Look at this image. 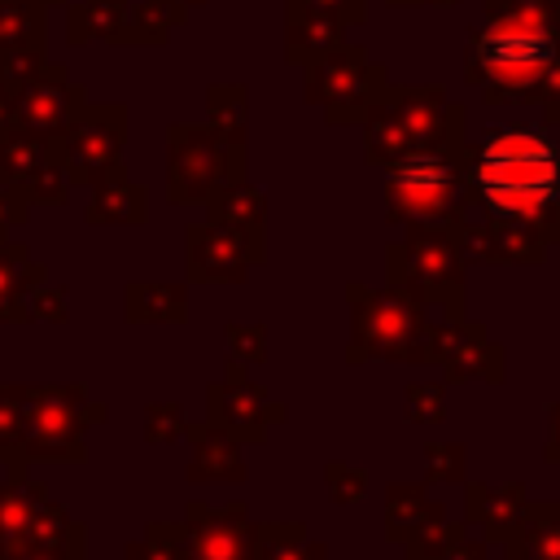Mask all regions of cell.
I'll use <instances>...</instances> for the list:
<instances>
[{
	"label": "cell",
	"mask_w": 560,
	"mask_h": 560,
	"mask_svg": "<svg viewBox=\"0 0 560 560\" xmlns=\"http://www.w3.org/2000/svg\"><path fill=\"white\" fill-rule=\"evenodd\" d=\"M127 324H184L188 319V284H127Z\"/></svg>",
	"instance_id": "83f0119b"
},
{
	"label": "cell",
	"mask_w": 560,
	"mask_h": 560,
	"mask_svg": "<svg viewBox=\"0 0 560 560\" xmlns=\"http://www.w3.org/2000/svg\"><path fill=\"white\" fill-rule=\"evenodd\" d=\"M481 18L560 31V0H481Z\"/></svg>",
	"instance_id": "d6a6232c"
},
{
	"label": "cell",
	"mask_w": 560,
	"mask_h": 560,
	"mask_svg": "<svg viewBox=\"0 0 560 560\" xmlns=\"http://www.w3.org/2000/svg\"><path fill=\"white\" fill-rule=\"evenodd\" d=\"M258 262H267V236L214 219L188 223L184 232V271L192 284H245Z\"/></svg>",
	"instance_id": "30bf717a"
},
{
	"label": "cell",
	"mask_w": 560,
	"mask_h": 560,
	"mask_svg": "<svg viewBox=\"0 0 560 560\" xmlns=\"http://www.w3.org/2000/svg\"><path fill=\"white\" fill-rule=\"evenodd\" d=\"M122 560H179L175 521H149L144 525V538H136V542L122 547Z\"/></svg>",
	"instance_id": "ab89813d"
},
{
	"label": "cell",
	"mask_w": 560,
	"mask_h": 560,
	"mask_svg": "<svg viewBox=\"0 0 560 560\" xmlns=\"http://www.w3.org/2000/svg\"><path fill=\"white\" fill-rule=\"evenodd\" d=\"M350 302V341L346 363L359 368L368 359L381 363H433V311L411 302L407 293L381 284H346Z\"/></svg>",
	"instance_id": "8992f818"
},
{
	"label": "cell",
	"mask_w": 560,
	"mask_h": 560,
	"mask_svg": "<svg viewBox=\"0 0 560 560\" xmlns=\"http://www.w3.org/2000/svg\"><path fill=\"white\" fill-rule=\"evenodd\" d=\"M455 236H459V249L468 262H481V267H534V262H547V241L525 228V223H512V219H494V214H481L477 206L455 223Z\"/></svg>",
	"instance_id": "2e32d148"
},
{
	"label": "cell",
	"mask_w": 560,
	"mask_h": 560,
	"mask_svg": "<svg viewBox=\"0 0 560 560\" xmlns=\"http://www.w3.org/2000/svg\"><path fill=\"white\" fill-rule=\"evenodd\" d=\"M363 162L389 166L407 153L468 140V109L446 96L442 83H389L381 101L363 114Z\"/></svg>",
	"instance_id": "7a4b0ae2"
},
{
	"label": "cell",
	"mask_w": 560,
	"mask_h": 560,
	"mask_svg": "<svg viewBox=\"0 0 560 560\" xmlns=\"http://www.w3.org/2000/svg\"><path fill=\"white\" fill-rule=\"evenodd\" d=\"M83 101H88V92L70 79V70L61 61H48L35 79H26L22 88H13V127L57 140L61 127L70 122V114Z\"/></svg>",
	"instance_id": "e0dca14e"
},
{
	"label": "cell",
	"mask_w": 560,
	"mask_h": 560,
	"mask_svg": "<svg viewBox=\"0 0 560 560\" xmlns=\"http://www.w3.org/2000/svg\"><path fill=\"white\" fill-rule=\"evenodd\" d=\"M411 424H442L446 420V385L442 381H411L402 389Z\"/></svg>",
	"instance_id": "8d00e7d4"
},
{
	"label": "cell",
	"mask_w": 560,
	"mask_h": 560,
	"mask_svg": "<svg viewBox=\"0 0 560 560\" xmlns=\"http://www.w3.org/2000/svg\"><path fill=\"white\" fill-rule=\"evenodd\" d=\"M44 499H48V486L26 477V464H13V477L0 481V538L22 529Z\"/></svg>",
	"instance_id": "f546056e"
},
{
	"label": "cell",
	"mask_w": 560,
	"mask_h": 560,
	"mask_svg": "<svg viewBox=\"0 0 560 560\" xmlns=\"http://www.w3.org/2000/svg\"><path fill=\"white\" fill-rule=\"evenodd\" d=\"M464 525H468V521H446V516L416 525V529L402 538L407 560H442V556H446V547L459 538V529H464Z\"/></svg>",
	"instance_id": "836d02e7"
},
{
	"label": "cell",
	"mask_w": 560,
	"mask_h": 560,
	"mask_svg": "<svg viewBox=\"0 0 560 560\" xmlns=\"http://www.w3.org/2000/svg\"><path fill=\"white\" fill-rule=\"evenodd\" d=\"M26 219H31V201H26L18 188L0 184V241H9Z\"/></svg>",
	"instance_id": "ee69618b"
},
{
	"label": "cell",
	"mask_w": 560,
	"mask_h": 560,
	"mask_svg": "<svg viewBox=\"0 0 560 560\" xmlns=\"http://www.w3.org/2000/svg\"><path fill=\"white\" fill-rule=\"evenodd\" d=\"M468 197V140L407 153L385 166V219L402 223H459Z\"/></svg>",
	"instance_id": "277c9868"
},
{
	"label": "cell",
	"mask_w": 560,
	"mask_h": 560,
	"mask_svg": "<svg viewBox=\"0 0 560 560\" xmlns=\"http://www.w3.org/2000/svg\"><path fill=\"white\" fill-rule=\"evenodd\" d=\"M52 144H57L66 179L79 188H92L105 171H114L122 162L127 105L122 101H83Z\"/></svg>",
	"instance_id": "9c48e42d"
},
{
	"label": "cell",
	"mask_w": 560,
	"mask_h": 560,
	"mask_svg": "<svg viewBox=\"0 0 560 560\" xmlns=\"http://www.w3.org/2000/svg\"><path fill=\"white\" fill-rule=\"evenodd\" d=\"M166 39H171V26L140 0V4L127 9V22H122V35H118L114 48H162Z\"/></svg>",
	"instance_id": "e575fe53"
},
{
	"label": "cell",
	"mask_w": 560,
	"mask_h": 560,
	"mask_svg": "<svg viewBox=\"0 0 560 560\" xmlns=\"http://www.w3.org/2000/svg\"><path fill=\"white\" fill-rule=\"evenodd\" d=\"M464 464H468V446L464 442H429L424 446V481L429 486L464 481Z\"/></svg>",
	"instance_id": "f35d334b"
},
{
	"label": "cell",
	"mask_w": 560,
	"mask_h": 560,
	"mask_svg": "<svg viewBox=\"0 0 560 560\" xmlns=\"http://www.w3.org/2000/svg\"><path fill=\"white\" fill-rule=\"evenodd\" d=\"M109 407L101 398H88L79 381L66 385H31V411H26V442L22 464L48 459V464H79L83 442L92 424H105Z\"/></svg>",
	"instance_id": "ba28073f"
},
{
	"label": "cell",
	"mask_w": 560,
	"mask_h": 560,
	"mask_svg": "<svg viewBox=\"0 0 560 560\" xmlns=\"http://www.w3.org/2000/svg\"><path fill=\"white\" fill-rule=\"evenodd\" d=\"M324 486H328V499H332L337 508H354V503L368 499V477H363L359 468L341 464V459H328V464H324Z\"/></svg>",
	"instance_id": "60d3db41"
},
{
	"label": "cell",
	"mask_w": 560,
	"mask_h": 560,
	"mask_svg": "<svg viewBox=\"0 0 560 560\" xmlns=\"http://www.w3.org/2000/svg\"><path fill=\"white\" fill-rule=\"evenodd\" d=\"M385 88H389L385 61H372L368 48H359L350 39L332 44L324 57L302 66V101L324 109V118L332 127L363 122V114L381 101Z\"/></svg>",
	"instance_id": "52a82bcc"
},
{
	"label": "cell",
	"mask_w": 560,
	"mask_h": 560,
	"mask_svg": "<svg viewBox=\"0 0 560 560\" xmlns=\"http://www.w3.org/2000/svg\"><path fill=\"white\" fill-rule=\"evenodd\" d=\"M542 459L560 464V398L547 407V438H542Z\"/></svg>",
	"instance_id": "c3c4849f"
},
{
	"label": "cell",
	"mask_w": 560,
	"mask_h": 560,
	"mask_svg": "<svg viewBox=\"0 0 560 560\" xmlns=\"http://www.w3.org/2000/svg\"><path fill=\"white\" fill-rule=\"evenodd\" d=\"M560 57V31L516 26L486 18L468 31L464 79L481 92L486 105H534L538 83Z\"/></svg>",
	"instance_id": "3957f363"
},
{
	"label": "cell",
	"mask_w": 560,
	"mask_h": 560,
	"mask_svg": "<svg viewBox=\"0 0 560 560\" xmlns=\"http://www.w3.org/2000/svg\"><path fill=\"white\" fill-rule=\"evenodd\" d=\"M144 4H149V9H153V13L175 31V26H184V22L192 18V9H201L206 0H144Z\"/></svg>",
	"instance_id": "bcb514c9"
},
{
	"label": "cell",
	"mask_w": 560,
	"mask_h": 560,
	"mask_svg": "<svg viewBox=\"0 0 560 560\" xmlns=\"http://www.w3.org/2000/svg\"><path fill=\"white\" fill-rule=\"evenodd\" d=\"M223 341H228V359H236V363H267V324H228Z\"/></svg>",
	"instance_id": "b9f144b4"
},
{
	"label": "cell",
	"mask_w": 560,
	"mask_h": 560,
	"mask_svg": "<svg viewBox=\"0 0 560 560\" xmlns=\"http://www.w3.org/2000/svg\"><path fill=\"white\" fill-rule=\"evenodd\" d=\"M464 276L455 223H402V236L385 245V284L433 315H464Z\"/></svg>",
	"instance_id": "5b68a950"
},
{
	"label": "cell",
	"mask_w": 560,
	"mask_h": 560,
	"mask_svg": "<svg viewBox=\"0 0 560 560\" xmlns=\"http://www.w3.org/2000/svg\"><path fill=\"white\" fill-rule=\"evenodd\" d=\"M258 525L249 521L245 499L232 503H201L192 499L184 521H175L179 560H254Z\"/></svg>",
	"instance_id": "8fae6325"
},
{
	"label": "cell",
	"mask_w": 560,
	"mask_h": 560,
	"mask_svg": "<svg viewBox=\"0 0 560 560\" xmlns=\"http://www.w3.org/2000/svg\"><path fill=\"white\" fill-rule=\"evenodd\" d=\"M486 547H490V542H486V538H472V529L464 525V529H459V538L446 547V556H442V560H486Z\"/></svg>",
	"instance_id": "7dc6e473"
},
{
	"label": "cell",
	"mask_w": 560,
	"mask_h": 560,
	"mask_svg": "<svg viewBox=\"0 0 560 560\" xmlns=\"http://www.w3.org/2000/svg\"><path fill=\"white\" fill-rule=\"evenodd\" d=\"M88 192L92 197H88L83 219L92 228H140L149 219V188L127 175V162L105 171Z\"/></svg>",
	"instance_id": "44dd1931"
},
{
	"label": "cell",
	"mask_w": 560,
	"mask_h": 560,
	"mask_svg": "<svg viewBox=\"0 0 560 560\" xmlns=\"http://www.w3.org/2000/svg\"><path fill=\"white\" fill-rule=\"evenodd\" d=\"M48 9L39 0H0V48L9 44H44Z\"/></svg>",
	"instance_id": "1f68e13d"
},
{
	"label": "cell",
	"mask_w": 560,
	"mask_h": 560,
	"mask_svg": "<svg viewBox=\"0 0 560 560\" xmlns=\"http://www.w3.org/2000/svg\"><path fill=\"white\" fill-rule=\"evenodd\" d=\"M468 197L481 214L560 245V140L547 127H494L468 144Z\"/></svg>",
	"instance_id": "6da1fadb"
},
{
	"label": "cell",
	"mask_w": 560,
	"mask_h": 560,
	"mask_svg": "<svg viewBox=\"0 0 560 560\" xmlns=\"http://www.w3.org/2000/svg\"><path fill=\"white\" fill-rule=\"evenodd\" d=\"M389 9H455L459 0H385Z\"/></svg>",
	"instance_id": "f907efd6"
},
{
	"label": "cell",
	"mask_w": 560,
	"mask_h": 560,
	"mask_svg": "<svg viewBox=\"0 0 560 560\" xmlns=\"http://www.w3.org/2000/svg\"><path fill=\"white\" fill-rule=\"evenodd\" d=\"M534 105L542 109V127H560V57H556V66L547 70V79L538 83Z\"/></svg>",
	"instance_id": "f6af8a7d"
},
{
	"label": "cell",
	"mask_w": 560,
	"mask_h": 560,
	"mask_svg": "<svg viewBox=\"0 0 560 560\" xmlns=\"http://www.w3.org/2000/svg\"><path fill=\"white\" fill-rule=\"evenodd\" d=\"M0 560H88L83 525L48 494L22 529L0 538Z\"/></svg>",
	"instance_id": "ac0fdd59"
},
{
	"label": "cell",
	"mask_w": 560,
	"mask_h": 560,
	"mask_svg": "<svg viewBox=\"0 0 560 560\" xmlns=\"http://www.w3.org/2000/svg\"><path fill=\"white\" fill-rule=\"evenodd\" d=\"M131 0H66V39L70 44H118Z\"/></svg>",
	"instance_id": "4316f807"
},
{
	"label": "cell",
	"mask_w": 560,
	"mask_h": 560,
	"mask_svg": "<svg viewBox=\"0 0 560 560\" xmlns=\"http://www.w3.org/2000/svg\"><path fill=\"white\" fill-rule=\"evenodd\" d=\"M284 416H289V407L267 398V389L236 359H228L223 376L206 389V420L236 433L241 442H267V429L280 424Z\"/></svg>",
	"instance_id": "5bb4252c"
},
{
	"label": "cell",
	"mask_w": 560,
	"mask_h": 560,
	"mask_svg": "<svg viewBox=\"0 0 560 560\" xmlns=\"http://www.w3.org/2000/svg\"><path fill=\"white\" fill-rule=\"evenodd\" d=\"M26 315L31 319H52V324H66V289L52 284V280H39L26 298Z\"/></svg>",
	"instance_id": "7bdbcfd3"
},
{
	"label": "cell",
	"mask_w": 560,
	"mask_h": 560,
	"mask_svg": "<svg viewBox=\"0 0 560 560\" xmlns=\"http://www.w3.org/2000/svg\"><path fill=\"white\" fill-rule=\"evenodd\" d=\"M206 219L245 228V232H254V236H267V197H262L258 184H249V175L223 179V184L206 197Z\"/></svg>",
	"instance_id": "cb8c5ba5"
},
{
	"label": "cell",
	"mask_w": 560,
	"mask_h": 560,
	"mask_svg": "<svg viewBox=\"0 0 560 560\" xmlns=\"http://www.w3.org/2000/svg\"><path fill=\"white\" fill-rule=\"evenodd\" d=\"M346 31L350 26L319 0H284V61L289 66H311L332 44H341Z\"/></svg>",
	"instance_id": "d6986e66"
},
{
	"label": "cell",
	"mask_w": 560,
	"mask_h": 560,
	"mask_svg": "<svg viewBox=\"0 0 560 560\" xmlns=\"http://www.w3.org/2000/svg\"><path fill=\"white\" fill-rule=\"evenodd\" d=\"M184 433H188V420H184V407H179V402H171V398L144 402V442H149V446L179 442Z\"/></svg>",
	"instance_id": "d590c367"
},
{
	"label": "cell",
	"mask_w": 560,
	"mask_h": 560,
	"mask_svg": "<svg viewBox=\"0 0 560 560\" xmlns=\"http://www.w3.org/2000/svg\"><path fill=\"white\" fill-rule=\"evenodd\" d=\"M219 179H223V140L206 122H171L166 127V201L206 206Z\"/></svg>",
	"instance_id": "7c38bea8"
},
{
	"label": "cell",
	"mask_w": 560,
	"mask_h": 560,
	"mask_svg": "<svg viewBox=\"0 0 560 560\" xmlns=\"http://www.w3.org/2000/svg\"><path fill=\"white\" fill-rule=\"evenodd\" d=\"M48 280V271L31 258L22 241H0V324H26V298L31 289Z\"/></svg>",
	"instance_id": "603a6c76"
},
{
	"label": "cell",
	"mask_w": 560,
	"mask_h": 560,
	"mask_svg": "<svg viewBox=\"0 0 560 560\" xmlns=\"http://www.w3.org/2000/svg\"><path fill=\"white\" fill-rule=\"evenodd\" d=\"M0 184L18 188L31 206H66L70 201V179L61 171L57 144L48 136L4 127L0 131Z\"/></svg>",
	"instance_id": "4fadbf2b"
},
{
	"label": "cell",
	"mask_w": 560,
	"mask_h": 560,
	"mask_svg": "<svg viewBox=\"0 0 560 560\" xmlns=\"http://www.w3.org/2000/svg\"><path fill=\"white\" fill-rule=\"evenodd\" d=\"M206 127L228 149H245V140H249V92H245V83H210L206 88Z\"/></svg>",
	"instance_id": "f1b7e54d"
},
{
	"label": "cell",
	"mask_w": 560,
	"mask_h": 560,
	"mask_svg": "<svg viewBox=\"0 0 560 560\" xmlns=\"http://www.w3.org/2000/svg\"><path fill=\"white\" fill-rule=\"evenodd\" d=\"M529 494L521 481H508V486H486V481H468L464 486V516L468 525L481 529L486 542H508L521 512H525Z\"/></svg>",
	"instance_id": "7402d4cb"
},
{
	"label": "cell",
	"mask_w": 560,
	"mask_h": 560,
	"mask_svg": "<svg viewBox=\"0 0 560 560\" xmlns=\"http://www.w3.org/2000/svg\"><path fill=\"white\" fill-rule=\"evenodd\" d=\"M188 442H192V459H188V481L192 486H210V481H232V486H241L245 477H249V464H245V455H241V438L236 433H228V429H219V424H210V420H197V424H188V433H184Z\"/></svg>",
	"instance_id": "ffe728a7"
},
{
	"label": "cell",
	"mask_w": 560,
	"mask_h": 560,
	"mask_svg": "<svg viewBox=\"0 0 560 560\" xmlns=\"http://www.w3.org/2000/svg\"><path fill=\"white\" fill-rule=\"evenodd\" d=\"M39 4H44V9H52V4H66V0H39Z\"/></svg>",
	"instance_id": "f5cc1de1"
},
{
	"label": "cell",
	"mask_w": 560,
	"mask_h": 560,
	"mask_svg": "<svg viewBox=\"0 0 560 560\" xmlns=\"http://www.w3.org/2000/svg\"><path fill=\"white\" fill-rule=\"evenodd\" d=\"M319 4H328L346 26H359L368 18V0H319Z\"/></svg>",
	"instance_id": "681fc988"
},
{
	"label": "cell",
	"mask_w": 560,
	"mask_h": 560,
	"mask_svg": "<svg viewBox=\"0 0 560 560\" xmlns=\"http://www.w3.org/2000/svg\"><path fill=\"white\" fill-rule=\"evenodd\" d=\"M446 516L442 499L429 494V481H389L385 486V538L402 542L416 525Z\"/></svg>",
	"instance_id": "484cf974"
},
{
	"label": "cell",
	"mask_w": 560,
	"mask_h": 560,
	"mask_svg": "<svg viewBox=\"0 0 560 560\" xmlns=\"http://www.w3.org/2000/svg\"><path fill=\"white\" fill-rule=\"evenodd\" d=\"M503 551L508 560H560V503H525Z\"/></svg>",
	"instance_id": "d4e9b609"
},
{
	"label": "cell",
	"mask_w": 560,
	"mask_h": 560,
	"mask_svg": "<svg viewBox=\"0 0 560 560\" xmlns=\"http://www.w3.org/2000/svg\"><path fill=\"white\" fill-rule=\"evenodd\" d=\"M13 127V88L0 83V131Z\"/></svg>",
	"instance_id": "816d5d0a"
},
{
	"label": "cell",
	"mask_w": 560,
	"mask_h": 560,
	"mask_svg": "<svg viewBox=\"0 0 560 560\" xmlns=\"http://www.w3.org/2000/svg\"><path fill=\"white\" fill-rule=\"evenodd\" d=\"M31 385H0V464H22Z\"/></svg>",
	"instance_id": "4dcf8cb0"
},
{
	"label": "cell",
	"mask_w": 560,
	"mask_h": 560,
	"mask_svg": "<svg viewBox=\"0 0 560 560\" xmlns=\"http://www.w3.org/2000/svg\"><path fill=\"white\" fill-rule=\"evenodd\" d=\"M44 52H48L44 44H9V48H0V83L4 88H22L26 79H35L48 66Z\"/></svg>",
	"instance_id": "74e56055"
},
{
	"label": "cell",
	"mask_w": 560,
	"mask_h": 560,
	"mask_svg": "<svg viewBox=\"0 0 560 560\" xmlns=\"http://www.w3.org/2000/svg\"><path fill=\"white\" fill-rule=\"evenodd\" d=\"M433 363L442 368V381H503V346L490 341V328L468 315L433 319Z\"/></svg>",
	"instance_id": "9a60e30c"
}]
</instances>
